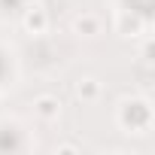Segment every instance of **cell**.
Listing matches in <instances>:
<instances>
[{"label": "cell", "mask_w": 155, "mask_h": 155, "mask_svg": "<svg viewBox=\"0 0 155 155\" xmlns=\"http://www.w3.org/2000/svg\"><path fill=\"white\" fill-rule=\"evenodd\" d=\"M76 28H79V31H85V34H94V31H97V21H94L91 15H85V18H79V21H76Z\"/></svg>", "instance_id": "obj_3"}, {"label": "cell", "mask_w": 155, "mask_h": 155, "mask_svg": "<svg viewBox=\"0 0 155 155\" xmlns=\"http://www.w3.org/2000/svg\"><path fill=\"white\" fill-rule=\"evenodd\" d=\"M37 110H40V116H55V113H58V104H55L52 97H40V101H37Z\"/></svg>", "instance_id": "obj_2"}, {"label": "cell", "mask_w": 155, "mask_h": 155, "mask_svg": "<svg viewBox=\"0 0 155 155\" xmlns=\"http://www.w3.org/2000/svg\"><path fill=\"white\" fill-rule=\"evenodd\" d=\"M46 21H49V18H46V12H43V9H34V12H28V18H25V25H28L34 34L46 31Z\"/></svg>", "instance_id": "obj_1"}]
</instances>
